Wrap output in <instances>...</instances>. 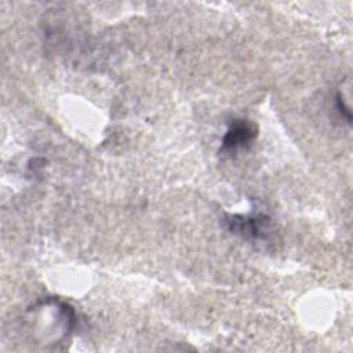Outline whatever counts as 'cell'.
I'll return each mask as SVG.
<instances>
[{"label":"cell","instance_id":"6da1fadb","mask_svg":"<svg viewBox=\"0 0 353 353\" xmlns=\"http://www.w3.org/2000/svg\"><path fill=\"white\" fill-rule=\"evenodd\" d=\"M225 229L236 236L250 240L266 239L270 232V221L263 214L258 215H226L223 218Z\"/></svg>","mask_w":353,"mask_h":353},{"label":"cell","instance_id":"7a4b0ae2","mask_svg":"<svg viewBox=\"0 0 353 353\" xmlns=\"http://www.w3.org/2000/svg\"><path fill=\"white\" fill-rule=\"evenodd\" d=\"M256 137V127L247 119H233L222 138L221 150L228 154H234L247 149Z\"/></svg>","mask_w":353,"mask_h":353},{"label":"cell","instance_id":"3957f363","mask_svg":"<svg viewBox=\"0 0 353 353\" xmlns=\"http://www.w3.org/2000/svg\"><path fill=\"white\" fill-rule=\"evenodd\" d=\"M336 108H338L339 113H341L342 116H345V117H346V121H347V123H350V120H352V114H350L349 108H346V105L343 103V98L341 97V94H338V95H336Z\"/></svg>","mask_w":353,"mask_h":353}]
</instances>
